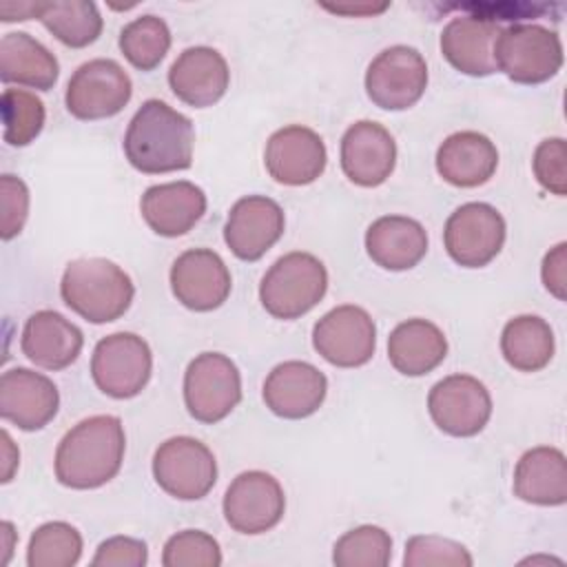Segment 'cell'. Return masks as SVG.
<instances>
[{
	"label": "cell",
	"instance_id": "cell-3",
	"mask_svg": "<svg viewBox=\"0 0 567 567\" xmlns=\"http://www.w3.org/2000/svg\"><path fill=\"white\" fill-rule=\"evenodd\" d=\"M60 295L82 319L91 323H109L128 310L135 286L115 261L104 257H82L66 264Z\"/></svg>",
	"mask_w": 567,
	"mask_h": 567
},
{
	"label": "cell",
	"instance_id": "cell-45",
	"mask_svg": "<svg viewBox=\"0 0 567 567\" xmlns=\"http://www.w3.org/2000/svg\"><path fill=\"white\" fill-rule=\"evenodd\" d=\"M0 534H2V538H4V565L9 563V556H11V547H13V538H16V532H13V525L9 523V520H4L2 525H0Z\"/></svg>",
	"mask_w": 567,
	"mask_h": 567
},
{
	"label": "cell",
	"instance_id": "cell-15",
	"mask_svg": "<svg viewBox=\"0 0 567 567\" xmlns=\"http://www.w3.org/2000/svg\"><path fill=\"white\" fill-rule=\"evenodd\" d=\"M230 286V272L215 250H184L171 266V290L188 310L208 312L219 308L228 299Z\"/></svg>",
	"mask_w": 567,
	"mask_h": 567
},
{
	"label": "cell",
	"instance_id": "cell-25",
	"mask_svg": "<svg viewBox=\"0 0 567 567\" xmlns=\"http://www.w3.org/2000/svg\"><path fill=\"white\" fill-rule=\"evenodd\" d=\"M498 166L494 142L478 131H458L447 135L436 151L439 175L458 188L485 184Z\"/></svg>",
	"mask_w": 567,
	"mask_h": 567
},
{
	"label": "cell",
	"instance_id": "cell-20",
	"mask_svg": "<svg viewBox=\"0 0 567 567\" xmlns=\"http://www.w3.org/2000/svg\"><path fill=\"white\" fill-rule=\"evenodd\" d=\"M328 392L326 374L308 361H284L264 381V403L281 419H306L315 414Z\"/></svg>",
	"mask_w": 567,
	"mask_h": 567
},
{
	"label": "cell",
	"instance_id": "cell-26",
	"mask_svg": "<svg viewBox=\"0 0 567 567\" xmlns=\"http://www.w3.org/2000/svg\"><path fill=\"white\" fill-rule=\"evenodd\" d=\"M365 250L385 270H408L425 257L427 233L412 217L385 215L368 226Z\"/></svg>",
	"mask_w": 567,
	"mask_h": 567
},
{
	"label": "cell",
	"instance_id": "cell-27",
	"mask_svg": "<svg viewBox=\"0 0 567 567\" xmlns=\"http://www.w3.org/2000/svg\"><path fill=\"white\" fill-rule=\"evenodd\" d=\"M514 494L532 505L554 507L567 501V461L558 447L527 450L514 467Z\"/></svg>",
	"mask_w": 567,
	"mask_h": 567
},
{
	"label": "cell",
	"instance_id": "cell-38",
	"mask_svg": "<svg viewBox=\"0 0 567 567\" xmlns=\"http://www.w3.org/2000/svg\"><path fill=\"white\" fill-rule=\"evenodd\" d=\"M534 175L538 184L558 195H567V144L563 137H547L534 151Z\"/></svg>",
	"mask_w": 567,
	"mask_h": 567
},
{
	"label": "cell",
	"instance_id": "cell-42",
	"mask_svg": "<svg viewBox=\"0 0 567 567\" xmlns=\"http://www.w3.org/2000/svg\"><path fill=\"white\" fill-rule=\"evenodd\" d=\"M40 7L42 2H2L0 4V18L4 22H13V20H29V18H38L40 16Z\"/></svg>",
	"mask_w": 567,
	"mask_h": 567
},
{
	"label": "cell",
	"instance_id": "cell-30",
	"mask_svg": "<svg viewBox=\"0 0 567 567\" xmlns=\"http://www.w3.org/2000/svg\"><path fill=\"white\" fill-rule=\"evenodd\" d=\"M554 330L536 315H518L509 319L501 332V352L518 372H538L554 357Z\"/></svg>",
	"mask_w": 567,
	"mask_h": 567
},
{
	"label": "cell",
	"instance_id": "cell-8",
	"mask_svg": "<svg viewBox=\"0 0 567 567\" xmlns=\"http://www.w3.org/2000/svg\"><path fill=\"white\" fill-rule=\"evenodd\" d=\"M133 95L128 73L109 58L80 64L66 84V109L73 117L91 122L117 115Z\"/></svg>",
	"mask_w": 567,
	"mask_h": 567
},
{
	"label": "cell",
	"instance_id": "cell-22",
	"mask_svg": "<svg viewBox=\"0 0 567 567\" xmlns=\"http://www.w3.org/2000/svg\"><path fill=\"white\" fill-rule=\"evenodd\" d=\"M498 22L485 16H456L441 31V53L461 73L485 78L496 73L494 44Z\"/></svg>",
	"mask_w": 567,
	"mask_h": 567
},
{
	"label": "cell",
	"instance_id": "cell-31",
	"mask_svg": "<svg viewBox=\"0 0 567 567\" xmlns=\"http://www.w3.org/2000/svg\"><path fill=\"white\" fill-rule=\"evenodd\" d=\"M38 20L47 27V31H51L62 44L71 49L93 44L104 27L97 4L89 0L42 2Z\"/></svg>",
	"mask_w": 567,
	"mask_h": 567
},
{
	"label": "cell",
	"instance_id": "cell-18",
	"mask_svg": "<svg viewBox=\"0 0 567 567\" xmlns=\"http://www.w3.org/2000/svg\"><path fill=\"white\" fill-rule=\"evenodd\" d=\"M60 408L55 383L29 368H11L0 377V416L24 432L42 430Z\"/></svg>",
	"mask_w": 567,
	"mask_h": 567
},
{
	"label": "cell",
	"instance_id": "cell-24",
	"mask_svg": "<svg viewBox=\"0 0 567 567\" xmlns=\"http://www.w3.org/2000/svg\"><path fill=\"white\" fill-rule=\"evenodd\" d=\"M84 346L82 330L55 310L33 312L22 330V354L44 370L69 368Z\"/></svg>",
	"mask_w": 567,
	"mask_h": 567
},
{
	"label": "cell",
	"instance_id": "cell-5",
	"mask_svg": "<svg viewBox=\"0 0 567 567\" xmlns=\"http://www.w3.org/2000/svg\"><path fill=\"white\" fill-rule=\"evenodd\" d=\"M496 69L518 84H543L551 80L563 66V42L556 31L514 22L501 29L494 44Z\"/></svg>",
	"mask_w": 567,
	"mask_h": 567
},
{
	"label": "cell",
	"instance_id": "cell-32",
	"mask_svg": "<svg viewBox=\"0 0 567 567\" xmlns=\"http://www.w3.org/2000/svg\"><path fill=\"white\" fill-rule=\"evenodd\" d=\"M171 49L168 24L153 16H140L120 31V51L140 71H153Z\"/></svg>",
	"mask_w": 567,
	"mask_h": 567
},
{
	"label": "cell",
	"instance_id": "cell-14",
	"mask_svg": "<svg viewBox=\"0 0 567 567\" xmlns=\"http://www.w3.org/2000/svg\"><path fill=\"white\" fill-rule=\"evenodd\" d=\"M224 518L239 534L272 529L286 509V496L275 476L261 470L241 472L224 494Z\"/></svg>",
	"mask_w": 567,
	"mask_h": 567
},
{
	"label": "cell",
	"instance_id": "cell-12",
	"mask_svg": "<svg viewBox=\"0 0 567 567\" xmlns=\"http://www.w3.org/2000/svg\"><path fill=\"white\" fill-rule=\"evenodd\" d=\"M427 410L439 430L450 436H474L492 416V396L472 374H450L427 394Z\"/></svg>",
	"mask_w": 567,
	"mask_h": 567
},
{
	"label": "cell",
	"instance_id": "cell-33",
	"mask_svg": "<svg viewBox=\"0 0 567 567\" xmlns=\"http://www.w3.org/2000/svg\"><path fill=\"white\" fill-rule=\"evenodd\" d=\"M80 556L82 536L73 525L64 520L44 523L29 538V567H73L80 560Z\"/></svg>",
	"mask_w": 567,
	"mask_h": 567
},
{
	"label": "cell",
	"instance_id": "cell-34",
	"mask_svg": "<svg viewBox=\"0 0 567 567\" xmlns=\"http://www.w3.org/2000/svg\"><path fill=\"white\" fill-rule=\"evenodd\" d=\"M392 558V538L383 527L361 525L346 532L332 551L339 567H385Z\"/></svg>",
	"mask_w": 567,
	"mask_h": 567
},
{
	"label": "cell",
	"instance_id": "cell-19",
	"mask_svg": "<svg viewBox=\"0 0 567 567\" xmlns=\"http://www.w3.org/2000/svg\"><path fill=\"white\" fill-rule=\"evenodd\" d=\"M396 144L385 126L372 120L354 122L341 137V168L363 188L381 186L394 171Z\"/></svg>",
	"mask_w": 567,
	"mask_h": 567
},
{
	"label": "cell",
	"instance_id": "cell-9",
	"mask_svg": "<svg viewBox=\"0 0 567 567\" xmlns=\"http://www.w3.org/2000/svg\"><path fill=\"white\" fill-rule=\"evenodd\" d=\"M153 476L168 496L199 501L217 481V461L202 441L173 436L155 450Z\"/></svg>",
	"mask_w": 567,
	"mask_h": 567
},
{
	"label": "cell",
	"instance_id": "cell-17",
	"mask_svg": "<svg viewBox=\"0 0 567 567\" xmlns=\"http://www.w3.org/2000/svg\"><path fill=\"white\" fill-rule=\"evenodd\" d=\"M284 226V210L275 199L248 195L233 204L224 226V239L235 257L257 261L279 241Z\"/></svg>",
	"mask_w": 567,
	"mask_h": 567
},
{
	"label": "cell",
	"instance_id": "cell-6",
	"mask_svg": "<svg viewBox=\"0 0 567 567\" xmlns=\"http://www.w3.org/2000/svg\"><path fill=\"white\" fill-rule=\"evenodd\" d=\"M241 401V377L237 365L221 352L197 354L184 372V403L199 423L226 419Z\"/></svg>",
	"mask_w": 567,
	"mask_h": 567
},
{
	"label": "cell",
	"instance_id": "cell-10",
	"mask_svg": "<svg viewBox=\"0 0 567 567\" xmlns=\"http://www.w3.org/2000/svg\"><path fill=\"white\" fill-rule=\"evenodd\" d=\"M427 86V64L423 55L408 44L383 49L365 71L368 97L385 111L414 106Z\"/></svg>",
	"mask_w": 567,
	"mask_h": 567
},
{
	"label": "cell",
	"instance_id": "cell-4",
	"mask_svg": "<svg viewBox=\"0 0 567 567\" xmlns=\"http://www.w3.org/2000/svg\"><path fill=\"white\" fill-rule=\"evenodd\" d=\"M328 290V270L310 252L279 257L259 284V299L275 319H297L312 310Z\"/></svg>",
	"mask_w": 567,
	"mask_h": 567
},
{
	"label": "cell",
	"instance_id": "cell-7",
	"mask_svg": "<svg viewBox=\"0 0 567 567\" xmlns=\"http://www.w3.org/2000/svg\"><path fill=\"white\" fill-rule=\"evenodd\" d=\"M153 372L148 343L133 332H115L97 341L91 357V377L95 385L113 399L137 396Z\"/></svg>",
	"mask_w": 567,
	"mask_h": 567
},
{
	"label": "cell",
	"instance_id": "cell-40",
	"mask_svg": "<svg viewBox=\"0 0 567 567\" xmlns=\"http://www.w3.org/2000/svg\"><path fill=\"white\" fill-rule=\"evenodd\" d=\"M148 560L146 543L131 536H113L100 543L93 567H144Z\"/></svg>",
	"mask_w": 567,
	"mask_h": 567
},
{
	"label": "cell",
	"instance_id": "cell-11",
	"mask_svg": "<svg viewBox=\"0 0 567 567\" xmlns=\"http://www.w3.org/2000/svg\"><path fill=\"white\" fill-rule=\"evenodd\" d=\"M505 230V219L494 206L485 202H467L447 217L443 244L458 266L481 268L501 252Z\"/></svg>",
	"mask_w": 567,
	"mask_h": 567
},
{
	"label": "cell",
	"instance_id": "cell-36",
	"mask_svg": "<svg viewBox=\"0 0 567 567\" xmlns=\"http://www.w3.org/2000/svg\"><path fill=\"white\" fill-rule=\"evenodd\" d=\"M164 567H219V543L199 529H184L173 534L162 551Z\"/></svg>",
	"mask_w": 567,
	"mask_h": 567
},
{
	"label": "cell",
	"instance_id": "cell-2",
	"mask_svg": "<svg viewBox=\"0 0 567 567\" xmlns=\"http://www.w3.org/2000/svg\"><path fill=\"white\" fill-rule=\"evenodd\" d=\"M193 122L162 100H146L128 122L124 155L146 175L186 171L193 164Z\"/></svg>",
	"mask_w": 567,
	"mask_h": 567
},
{
	"label": "cell",
	"instance_id": "cell-41",
	"mask_svg": "<svg viewBox=\"0 0 567 567\" xmlns=\"http://www.w3.org/2000/svg\"><path fill=\"white\" fill-rule=\"evenodd\" d=\"M540 277L545 288L560 301H565V288H567V244H556L543 259Z\"/></svg>",
	"mask_w": 567,
	"mask_h": 567
},
{
	"label": "cell",
	"instance_id": "cell-21",
	"mask_svg": "<svg viewBox=\"0 0 567 567\" xmlns=\"http://www.w3.org/2000/svg\"><path fill=\"white\" fill-rule=\"evenodd\" d=\"M230 71L224 55L210 47H188L168 69L171 91L188 106H213L224 97Z\"/></svg>",
	"mask_w": 567,
	"mask_h": 567
},
{
	"label": "cell",
	"instance_id": "cell-23",
	"mask_svg": "<svg viewBox=\"0 0 567 567\" xmlns=\"http://www.w3.org/2000/svg\"><path fill=\"white\" fill-rule=\"evenodd\" d=\"M140 210L148 228L162 237L186 235L206 213V195L193 182L155 184L144 190Z\"/></svg>",
	"mask_w": 567,
	"mask_h": 567
},
{
	"label": "cell",
	"instance_id": "cell-16",
	"mask_svg": "<svg viewBox=\"0 0 567 567\" xmlns=\"http://www.w3.org/2000/svg\"><path fill=\"white\" fill-rule=\"evenodd\" d=\"M326 144L308 126L290 124L275 131L266 142L264 164L268 175L286 186L312 184L326 168Z\"/></svg>",
	"mask_w": 567,
	"mask_h": 567
},
{
	"label": "cell",
	"instance_id": "cell-44",
	"mask_svg": "<svg viewBox=\"0 0 567 567\" xmlns=\"http://www.w3.org/2000/svg\"><path fill=\"white\" fill-rule=\"evenodd\" d=\"M388 7H390L388 2H381V4H368V2H361V4H323V9H328L332 13H346V16H374V13L385 11Z\"/></svg>",
	"mask_w": 567,
	"mask_h": 567
},
{
	"label": "cell",
	"instance_id": "cell-13",
	"mask_svg": "<svg viewBox=\"0 0 567 567\" xmlns=\"http://www.w3.org/2000/svg\"><path fill=\"white\" fill-rule=\"evenodd\" d=\"M315 350L337 368L368 363L377 348V328L368 310L343 303L326 312L312 328Z\"/></svg>",
	"mask_w": 567,
	"mask_h": 567
},
{
	"label": "cell",
	"instance_id": "cell-1",
	"mask_svg": "<svg viewBox=\"0 0 567 567\" xmlns=\"http://www.w3.org/2000/svg\"><path fill=\"white\" fill-rule=\"evenodd\" d=\"M126 450L124 425L113 414H95L73 425L55 450V478L71 489H95L115 478Z\"/></svg>",
	"mask_w": 567,
	"mask_h": 567
},
{
	"label": "cell",
	"instance_id": "cell-43",
	"mask_svg": "<svg viewBox=\"0 0 567 567\" xmlns=\"http://www.w3.org/2000/svg\"><path fill=\"white\" fill-rule=\"evenodd\" d=\"M0 436H2V478L0 481L9 483L11 476H13V470L18 467L20 454H18V450H16V445H13V441H11L7 430H2Z\"/></svg>",
	"mask_w": 567,
	"mask_h": 567
},
{
	"label": "cell",
	"instance_id": "cell-39",
	"mask_svg": "<svg viewBox=\"0 0 567 567\" xmlns=\"http://www.w3.org/2000/svg\"><path fill=\"white\" fill-rule=\"evenodd\" d=\"M0 235L4 241H9L22 230L29 215V188L20 177L11 173H4L0 177Z\"/></svg>",
	"mask_w": 567,
	"mask_h": 567
},
{
	"label": "cell",
	"instance_id": "cell-28",
	"mask_svg": "<svg viewBox=\"0 0 567 567\" xmlns=\"http://www.w3.org/2000/svg\"><path fill=\"white\" fill-rule=\"evenodd\" d=\"M447 354L443 330L427 319L401 321L388 337V359L405 377L432 372Z\"/></svg>",
	"mask_w": 567,
	"mask_h": 567
},
{
	"label": "cell",
	"instance_id": "cell-29",
	"mask_svg": "<svg viewBox=\"0 0 567 567\" xmlns=\"http://www.w3.org/2000/svg\"><path fill=\"white\" fill-rule=\"evenodd\" d=\"M60 75L55 55L24 31L4 33L0 40V78L4 84H20L49 91Z\"/></svg>",
	"mask_w": 567,
	"mask_h": 567
},
{
	"label": "cell",
	"instance_id": "cell-37",
	"mask_svg": "<svg viewBox=\"0 0 567 567\" xmlns=\"http://www.w3.org/2000/svg\"><path fill=\"white\" fill-rule=\"evenodd\" d=\"M472 563L470 551L452 538L425 534L405 543V567H472Z\"/></svg>",
	"mask_w": 567,
	"mask_h": 567
},
{
	"label": "cell",
	"instance_id": "cell-35",
	"mask_svg": "<svg viewBox=\"0 0 567 567\" xmlns=\"http://www.w3.org/2000/svg\"><path fill=\"white\" fill-rule=\"evenodd\" d=\"M0 111L4 124V142L11 146H27L40 135L44 126L42 100L24 89H4Z\"/></svg>",
	"mask_w": 567,
	"mask_h": 567
}]
</instances>
